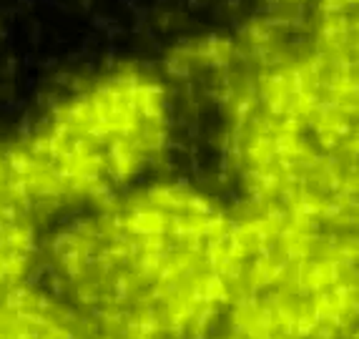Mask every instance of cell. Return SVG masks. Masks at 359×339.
<instances>
[{"instance_id": "6da1fadb", "label": "cell", "mask_w": 359, "mask_h": 339, "mask_svg": "<svg viewBox=\"0 0 359 339\" xmlns=\"http://www.w3.org/2000/svg\"><path fill=\"white\" fill-rule=\"evenodd\" d=\"M163 66L233 204L359 219V0H249Z\"/></svg>"}, {"instance_id": "7a4b0ae2", "label": "cell", "mask_w": 359, "mask_h": 339, "mask_svg": "<svg viewBox=\"0 0 359 339\" xmlns=\"http://www.w3.org/2000/svg\"><path fill=\"white\" fill-rule=\"evenodd\" d=\"M236 259V204L174 168L50 224L38 281L98 339H214Z\"/></svg>"}, {"instance_id": "3957f363", "label": "cell", "mask_w": 359, "mask_h": 339, "mask_svg": "<svg viewBox=\"0 0 359 339\" xmlns=\"http://www.w3.org/2000/svg\"><path fill=\"white\" fill-rule=\"evenodd\" d=\"M189 121L163 60L121 55L55 78L6 143L50 226L179 168Z\"/></svg>"}, {"instance_id": "277c9868", "label": "cell", "mask_w": 359, "mask_h": 339, "mask_svg": "<svg viewBox=\"0 0 359 339\" xmlns=\"http://www.w3.org/2000/svg\"><path fill=\"white\" fill-rule=\"evenodd\" d=\"M48 221L30 201L0 136V294L38 279Z\"/></svg>"}]
</instances>
